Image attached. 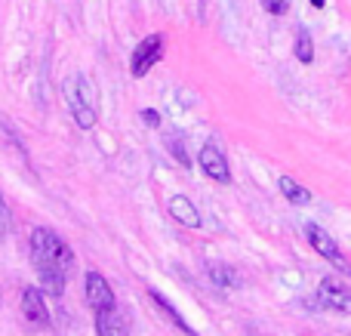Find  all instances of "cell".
Instances as JSON below:
<instances>
[{
    "instance_id": "cell-19",
    "label": "cell",
    "mask_w": 351,
    "mask_h": 336,
    "mask_svg": "<svg viewBox=\"0 0 351 336\" xmlns=\"http://www.w3.org/2000/svg\"><path fill=\"white\" fill-rule=\"evenodd\" d=\"M311 6H315V10H324V3H327V0H308Z\"/></svg>"
},
{
    "instance_id": "cell-14",
    "label": "cell",
    "mask_w": 351,
    "mask_h": 336,
    "mask_svg": "<svg viewBox=\"0 0 351 336\" xmlns=\"http://www.w3.org/2000/svg\"><path fill=\"white\" fill-rule=\"evenodd\" d=\"M293 56H296L302 65H311V62H315V40H311V34L305 28L296 31V40H293Z\"/></svg>"
},
{
    "instance_id": "cell-15",
    "label": "cell",
    "mask_w": 351,
    "mask_h": 336,
    "mask_svg": "<svg viewBox=\"0 0 351 336\" xmlns=\"http://www.w3.org/2000/svg\"><path fill=\"white\" fill-rule=\"evenodd\" d=\"M262 10L271 12V16H284L287 10H290V0H259Z\"/></svg>"
},
{
    "instance_id": "cell-5",
    "label": "cell",
    "mask_w": 351,
    "mask_h": 336,
    "mask_svg": "<svg viewBox=\"0 0 351 336\" xmlns=\"http://www.w3.org/2000/svg\"><path fill=\"white\" fill-rule=\"evenodd\" d=\"M317 302L330 312H339V315H351V287L336 278H324L321 287H317Z\"/></svg>"
},
{
    "instance_id": "cell-11",
    "label": "cell",
    "mask_w": 351,
    "mask_h": 336,
    "mask_svg": "<svg viewBox=\"0 0 351 336\" xmlns=\"http://www.w3.org/2000/svg\"><path fill=\"white\" fill-rule=\"evenodd\" d=\"M148 296H152V302H154V306H158V312L164 315V318L170 321V324H173V327H176V331H179L182 336H197V331H191V324H188V321L182 318L179 312H176V306H173L170 300H167L164 293H158V290H148Z\"/></svg>"
},
{
    "instance_id": "cell-7",
    "label": "cell",
    "mask_w": 351,
    "mask_h": 336,
    "mask_svg": "<svg viewBox=\"0 0 351 336\" xmlns=\"http://www.w3.org/2000/svg\"><path fill=\"white\" fill-rule=\"evenodd\" d=\"M96 315V333L99 336H130V312L127 309H121L114 302V306H108V309H99V312H93Z\"/></svg>"
},
{
    "instance_id": "cell-3",
    "label": "cell",
    "mask_w": 351,
    "mask_h": 336,
    "mask_svg": "<svg viewBox=\"0 0 351 336\" xmlns=\"http://www.w3.org/2000/svg\"><path fill=\"white\" fill-rule=\"evenodd\" d=\"M305 238H308V244H311V250L317 253L321 259H327L333 269H339L342 275H351V263H348V256L342 253V247L336 244L333 238H330V232H324L317 222H305Z\"/></svg>"
},
{
    "instance_id": "cell-2",
    "label": "cell",
    "mask_w": 351,
    "mask_h": 336,
    "mask_svg": "<svg viewBox=\"0 0 351 336\" xmlns=\"http://www.w3.org/2000/svg\"><path fill=\"white\" fill-rule=\"evenodd\" d=\"M62 93H65V102H68V108H71L74 123H77L80 130L96 127V93H93L90 80H86L84 74H74V77L65 80Z\"/></svg>"
},
{
    "instance_id": "cell-8",
    "label": "cell",
    "mask_w": 351,
    "mask_h": 336,
    "mask_svg": "<svg viewBox=\"0 0 351 336\" xmlns=\"http://www.w3.org/2000/svg\"><path fill=\"white\" fill-rule=\"evenodd\" d=\"M22 318L28 321V327H34V331H43V327H49V306L47 300H43V293L37 287H25L22 290Z\"/></svg>"
},
{
    "instance_id": "cell-9",
    "label": "cell",
    "mask_w": 351,
    "mask_h": 336,
    "mask_svg": "<svg viewBox=\"0 0 351 336\" xmlns=\"http://www.w3.org/2000/svg\"><path fill=\"white\" fill-rule=\"evenodd\" d=\"M197 164H200V170L206 173V176L213 179V182H219V185H228L231 182V167H228V158H225L222 152H219L216 145H204L200 148V154H197Z\"/></svg>"
},
{
    "instance_id": "cell-13",
    "label": "cell",
    "mask_w": 351,
    "mask_h": 336,
    "mask_svg": "<svg viewBox=\"0 0 351 336\" xmlns=\"http://www.w3.org/2000/svg\"><path fill=\"white\" fill-rule=\"evenodd\" d=\"M206 275H210V281L216 284V287H237V284H241V275L225 263H210L206 265Z\"/></svg>"
},
{
    "instance_id": "cell-18",
    "label": "cell",
    "mask_w": 351,
    "mask_h": 336,
    "mask_svg": "<svg viewBox=\"0 0 351 336\" xmlns=\"http://www.w3.org/2000/svg\"><path fill=\"white\" fill-rule=\"evenodd\" d=\"M142 121H145L148 127H160V115H158V111H152V108L142 111Z\"/></svg>"
},
{
    "instance_id": "cell-16",
    "label": "cell",
    "mask_w": 351,
    "mask_h": 336,
    "mask_svg": "<svg viewBox=\"0 0 351 336\" xmlns=\"http://www.w3.org/2000/svg\"><path fill=\"white\" fill-rule=\"evenodd\" d=\"M10 207H6V201H3V195H0V241L10 235Z\"/></svg>"
},
{
    "instance_id": "cell-6",
    "label": "cell",
    "mask_w": 351,
    "mask_h": 336,
    "mask_svg": "<svg viewBox=\"0 0 351 336\" xmlns=\"http://www.w3.org/2000/svg\"><path fill=\"white\" fill-rule=\"evenodd\" d=\"M84 296H86V306H90L93 312L108 309L117 302L114 290H111V284L105 281V275H99V272H93V269L84 275Z\"/></svg>"
},
{
    "instance_id": "cell-12",
    "label": "cell",
    "mask_w": 351,
    "mask_h": 336,
    "mask_svg": "<svg viewBox=\"0 0 351 336\" xmlns=\"http://www.w3.org/2000/svg\"><path fill=\"white\" fill-rule=\"evenodd\" d=\"M278 189H280V195H284L290 204H296V207H305V204L311 201V191L305 189L302 182H296L293 176H280L278 179Z\"/></svg>"
},
{
    "instance_id": "cell-4",
    "label": "cell",
    "mask_w": 351,
    "mask_h": 336,
    "mask_svg": "<svg viewBox=\"0 0 351 336\" xmlns=\"http://www.w3.org/2000/svg\"><path fill=\"white\" fill-rule=\"evenodd\" d=\"M164 59V34H148L139 47L133 49V59H130V74L133 77H145L158 62Z\"/></svg>"
},
{
    "instance_id": "cell-1",
    "label": "cell",
    "mask_w": 351,
    "mask_h": 336,
    "mask_svg": "<svg viewBox=\"0 0 351 336\" xmlns=\"http://www.w3.org/2000/svg\"><path fill=\"white\" fill-rule=\"evenodd\" d=\"M31 263L37 269L43 290L49 296L65 293V278L74 265V250L49 228H34L31 232Z\"/></svg>"
},
{
    "instance_id": "cell-10",
    "label": "cell",
    "mask_w": 351,
    "mask_h": 336,
    "mask_svg": "<svg viewBox=\"0 0 351 336\" xmlns=\"http://www.w3.org/2000/svg\"><path fill=\"white\" fill-rule=\"evenodd\" d=\"M167 210H170V216L179 226H185V228H200V213H197V207L191 204V197H185V195H173L170 201H167Z\"/></svg>"
},
{
    "instance_id": "cell-20",
    "label": "cell",
    "mask_w": 351,
    "mask_h": 336,
    "mask_svg": "<svg viewBox=\"0 0 351 336\" xmlns=\"http://www.w3.org/2000/svg\"><path fill=\"white\" fill-rule=\"evenodd\" d=\"M0 300H3V293H0Z\"/></svg>"
},
{
    "instance_id": "cell-17",
    "label": "cell",
    "mask_w": 351,
    "mask_h": 336,
    "mask_svg": "<svg viewBox=\"0 0 351 336\" xmlns=\"http://www.w3.org/2000/svg\"><path fill=\"white\" fill-rule=\"evenodd\" d=\"M167 145H170L173 152H176V160H179L182 167H188V164H191V158H188V154H185V145H179V142H176V139H170V142H167Z\"/></svg>"
}]
</instances>
